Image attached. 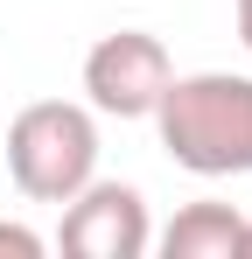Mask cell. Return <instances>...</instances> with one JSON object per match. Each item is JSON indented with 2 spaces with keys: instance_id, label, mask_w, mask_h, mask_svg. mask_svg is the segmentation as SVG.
Segmentation results:
<instances>
[{
  "instance_id": "cell-5",
  "label": "cell",
  "mask_w": 252,
  "mask_h": 259,
  "mask_svg": "<svg viewBox=\"0 0 252 259\" xmlns=\"http://www.w3.org/2000/svg\"><path fill=\"white\" fill-rule=\"evenodd\" d=\"M238 238H245V217L231 203H182L175 224L161 231L168 259H238Z\"/></svg>"
},
{
  "instance_id": "cell-7",
  "label": "cell",
  "mask_w": 252,
  "mask_h": 259,
  "mask_svg": "<svg viewBox=\"0 0 252 259\" xmlns=\"http://www.w3.org/2000/svg\"><path fill=\"white\" fill-rule=\"evenodd\" d=\"M231 7H238V42L252 49V0H231Z\"/></svg>"
},
{
  "instance_id": "cell-2",
  "label": "cell",
  "mask_w": 252,
  "mask_h": 259,
  "mask_svg": "<svg viewBox=\"0 0 252 259\" xmlns=\"http://www.w3.org/2000/svg\"><path fill=\"white\" fill-rule=\"evenodd\" d=\"M7 175L28 203H70L98 175V119L70 98H35L7 126Z\"/></svg>"
},
{
  "instance_id": "cell-1",
  "label": "cell",
  "mask_w": 252,
  "mask_h": 259,
  "mask_svg": "<svg viewBox=\"0 0 252 259\" xmlns=\"http://www.w3.org/2000/svg\"><path fill=\"white\" fill-rule=\"evenodd\" d=\"M154 126L175 168L189 175H252V77L231 70H196L168 77Z\"/></svg>"
},
{
  "instance_id": "cell-8",
  "label": "cell",
  "mask_w": 252,
  "mask_h": 259,
  "mask_svg": "<svg viewBox=\"0 0 252 259\" xmlns=\"http://www.w3.org/2000/svg\"><path fill=\"white\" fill-rule=\"evenodd\" d=\"M238 259H252V217H245V238H238Z\"/></svg>"
},
{
  "instance_id": "cell-3",
  "label": "cell",
  "mask_w": 252,
  "mask_h": 259,
  "mask_svg": "<svg viewBox=\"0 0 252 259\" xmlns=\"http://www.w3.org/2000/svg\"><path fill=\"white\" fill-rule=\"evenodd\" d=\"M168 77H175L168 42L147 35V28L98 35L91 56H84V98H91V112H105V119H154Z\"/></svg>"
},
{
  "instance_id": "cell-6",
  "label": "cell",
  "mask_w": 252,
  "mask_h": 259,
  "mask_svg": "<svg viewBox=\"0 0 252 259\" xmlns=\"http://www.w3.org/2000/svg\"><path fill=\"white\" fill-rule=\"evenodd\" d=\"M42 252H49V245H42L28 224H7V217H0V259H42Z\"/></svg>"
},
{
  "instance_id": "cell-4",
  "label": "cell",
  "mask_w": 252,
  "mask_h": 259,
  "mask_svg": "<svg viewBox=\"0 0 252 259\" xmlns=\"http://www.w3.org/2000/svg\"><path fill=\"white\" fill-rule=\"evenodd\" d=\"M56 245L70 259H140L154 245V224H147V203L133 182H84L77 196L63 203V231Z\"/></svg>"
}]
</instances>
